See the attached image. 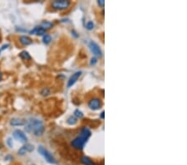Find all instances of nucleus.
<instances>
[{"instance_id":"f257e3e1","label":"nucleus","mask_w":187,"mask_h":165,"mask_svg":"<svg viewBox=\"0 0 187 165\" xmlns=\"http://www.w3.org/2000/svg\"><path fill=\"white\" fill-rule=\"evenodd\" d=\"M25 129L28 133H33L36 137H41L44 133L45 127L42 120L37 118H31L30 120L26 122Z\"/></svg>"},{"instance_id":"f03ea898","label":"nucleus","mask_w":187,"mask_h":165,"mask_svg":"<svg viewBox=\"0 0 187 165\" xmlns=\"http://www.w3.org/2000/svg\"><path fill=\"white\" fill-rule=\"evenodd\" d=\"M91 135H92L91 130L88 128H87V127H83L80 131V134L72 141V143H71L72 146L76 149H79V150L83 149L85 144L87 143L88 139L91 137Z\"/></svg>"},{"instance_id":"7ed1b4c3","label":"nucleus","mask_w":187,"mask_h":165,"mask_svg":"<svg viewBox=\"0 0 187 165\" xmlns=\"http://www.w3.org/2000/svg\"><path fill=\"white\" fill-rule=\"evenodd\" d=\"M37 151H38V153H39L42 156V157L46 159L47 162H48L49 163H53V164L57 163L56 159L54 158L53 154H51L48 149H46L43 146H39V147H38L37 148Z\"/></svg>"},{"instance_id":"20e7f679","label":"nucleus","mask_w":187,"mask_h":165,"mask_svg":"<svg viewBox=\"0 0 187 165\" xmlns=\"http://www.w3.org/2000/svg\"><path fill=\"white\" fill-rule=\"evenodd\" d=\"M71 5L69 0H56L51 3V6L55 10H64Z\"/></svg>"},{"instance_id":"39448f33","label":"nucleus","mask_w":187,"mask_h":165,"mask_svg":"<svg viewBox=\"0 0 187 165\" xmlns=\"http://www.w3.org/2000/svg\"><path fill=\"white\" fill-rule=\"evenodd\" d=\"M88 107L92 110H99L102 107V101L99 98H93L89 100Z\"/></svg>"},{"instance_id":"423d86ee","label":"nucleus","mask_w":187,"mask_h":165,"mask_svg":"<svg viewBox=\"0 0 187 165\" xmlns=\"http://www.w3.org/2000/svg\"><path fill=\"white\" fill-rule=\"evenodd\" d=\"M12 137L16 139L17 141H19L21 143H27L28 142V137L26 136L22 130L20 129H16L12 133Z\"/></svg>"},{"instance_id":"0eeeda50","label":"nucleus","mask_w":187,"mask_h":165,"mask_svg":"<svg viewBox=\"0 0 187 165\" xmlns=\"http://www.w3.org/2000/svg\"><path fill=\"white\" fill-rule=\"evenodd\" d=\"M89 48H90L92 53L96 56V57L101 58L102 56V52H101L100 46L96 43H95L94 41H91L90 43H89Z\"/></svg>"},{"instance_id":"6e6552de","label":"nucleus","mask_w":187,"mask_h":165,"mask_svg":"<svg viewBox=\"0 0 187 165\" xmlns=\"http://www.w3.org/2000/svg\"><path fill=\"white\" fill-rule=\"evenodd\" d=\"M82 74V71H78V72H76V73H74L73 75H72L70 77V78H69V80H68V82H67V88L73 87L76 83V82L78 80V78L81 77Z\"/></svg>"},{"instance_id":"1a4fd4ad","label":"nucleus","mask_w":187,"mask_h":165,"mask_svg":"<svg viewBox=\"0 0 187 165\" xmlns=\"http://www.w3.org/2000/svg\"><path fill=\"white\" fill-rule=\"evenodd\" d=\"M33 149H34V148H33V145H31V144H25L23 147L20 148V149H18V153L20 155H25L28 153V152H32Z\"/></svg>"},{"instance_id":"9d476101","label":"nucleus","mask_w":187,"mask_h":165,"mask_svg":"<svg viewBox=\"0 0 187 165\" xmlns=\"http://www.w3.org/2000/svg\"><path fill=\"white\" fill-rule=\"evenodd\" d=\"M29 33L30 34H33V35H44L46 34V30L43 29L42 27L40 26H37V27H35L34 28H33L32 30L29 31Z\"/></svg>"},{"instance_id":"9b49d317","label":"nucleus","mask_w":187,"mask_h":165,"mask_svg":"<svg viewBox=\"0 0 187 165\" xmlns=\"http://www.w3.org/2000/svg\"><path fill=\"white\" fill-rule=\"evenodd\" d=\"M19 42H20V44L23 46H28L33 44V39L31 38H29L28 36L22 35L19 37Z\"/></svg>"},{"instance_id":"f8f14e48","label":"nucleus","mask_w":187,"mask_h":165,"mask_svg":"<svg viewBox=\"0 0 187 165\" xmlns=\"http://www.w3.org/2000/svg\"><path fill=\"white\" fill-rule=\"evenodd\" d=\"M26 124V121H24L22 118H14L10 121V124L12 126H23Z\"/></svg>"},{"instance_id":"ddd939ff","label":"nucleus","mask_w":187,"mask_h":165,"mask_svg":"<svg viewBox=\"0 0 187 165\" xmlns=\"http://www.w3.org/2000/svg\"><path fill=\"white\" fill-rule=\"evenodd\" d=\"M81 162L84 165H96V163L93 162L90 158L87 157V156H83V157L81 158Z\"/></svg>"},{"instance_id":"4468645a","label":"nucleus","mask_w":187,"mask_h":165,"mask_svg":"<svg viewBox=\"0 0 187 165\" xmlns=\"http://www.w3.org/2000/svg\"><path fill=\"white\" fill-rule=\"evenodd\" d=\"M19 57L22 58L23 60H25V61L31 60V59H32L31 55L29 54V53L27 52V51H22V52H21L19 53Z\"/></svg>"},{"instance_id":"2eb2a0df","label":"nucleus","mask_w":187,"mask_h":165,"mask_svg":"<svg viewBox=\"0 0 187 165\" xmlns=\"http://www.w3.org/2000/svg\"><path fill=\"white\" fill-rule=\"evenodd\" d=\"M53 23L52 22H49V21H42L40 24V27H42L43 29H45V30L53 28Z\"/></svg>"},{"instance_id":"dca6fc26","label":"nucleus","mask_w":187,"mask_h":165,"mask_svg":"<svg viewBox=\"0 0 187 165\" xmlns=\"http://www.w3.org/2000/svg\"><path fill=\"white\" fill-rule=\"evenodd\" d=\"M67 123L69 125H75L76 123H78V118H75L73 115L69 116L68 118H67Z\"/></svg>"},{"instance_id":"f3484780","label":"nucleus","mask_w":187,"mask_h":165,"mask_svg":"<svg viewBox=\"0 0 187 165\" xmlns=\"http://www.w3.org/2000/svg\"><path fill=\"white\" fill-rule=\"evenodd\" d=\"M51 41H52V37L49 34H44L43 37H42V42H43V44H49L51 43Z\"/></svg>"},{"instance_id":"a211bd4d","label":"nucleus","mask_w":187,"mask_h":165,"mask_svg":"<svg viewBox=\"0 0 187 165\" xmlns=\"http://www.w3.org/2000/svg\"><path fill=\"white\" fill-rule=\"evenodd\" d=\"M73 114H74V117L75 118H83V116H84V114H83V113L81 111V110H79V109H76L75 111H74V113H73Z\"/></svg>"},{"instance_id":"6ab92c4d","label":"nucleus","mask_w":187,"mask_h":165,"mask_svg":"<svg viewBox=\"0 0 187 165\" xmlns=\"http://www.w3.org/2000/svg\"><path fill=\"white\" fill-rule=\"evenodd\" d=\"M40 94H41L42 96L47 97V96H48L51 94V90H50V88H42V89L41 90Z\"/></svg>"},{"instance_id":"aec40b11","label":"nucleus","mask_w":187,"mask_h":165,"mask_svg":"<svg viewBox=\"0 0 187 165\" xmlns=\"http://www.w3.org/2000/svg\"><path fill=\"white\" fill-rule=\"evenodd\" d=\"M94 23L92 22V21H88V22L87 23V24H86V28H87V30H92V29H93L94 28Z\"/></svg>"},{"instance_id":"412c9836","label":"nucleus","mask_w":187,"mask_h":165,"mask_svg":"<svg viewBox=\"0 0 187 165\" xmlns=\"http://www.w3.org/2000/svg\"><path fill=\"white\" fill-rule=\"evenodd\" d=\"M97 63V58H96V57H93V58H91V62H90V64L91 65H92V66H94V65H96Z\"/></svg>"},{"instance_id":"4be33fe9","label":"nucleus","mask_w":187,"mask_h":165,"mask_svg":"<svg viewBox=\"0 0 187 165\" xmlns=\"http://www.w3.org/2000/svg\"><path fill=\"white\" fill-rule=\"evenodd\" d=\"M7 143H8V145L9 146L10 148H12V146H14V144H12V138H8Z\"/></svg>"},{"instance_id":"5701e85b","label":"nucleus","mask_w":187,"mask_h":165,"mask_svg":"<svg viewBox=\"0 0 187 165\" xmlns=\"http://www.w3.org/2000/svg\"><path fill=\"white\" fill-rule=\"evenodd\" d=\"M97 3H98V5L101 6V7H104V4H105V2L103 0H98L97 1Z\"/></svg>"},{"instance_id":"b1692460","label":"nucleus","mask_w":187,"mask_h":165,"mask_svg":"<svg viewBox=\"0 0 187 165\" xmlns=\"http://www.w3.org/2000/svg\"><path fill=\"white\" fill-rule=\"evenodd\" d=\"M72 33H73V35L75 37V38H78L79 37V35H78V33H76L75 30H72Z\"/></svg>"},{"instance_id":"393cba45","label":"nucleus","mask_w":187,"mask_h":165,"mask_svg":"<svg viewBox=\"0 0 187 165\" xmlns=\"http://www.w3.org/2000/svg\"><path fill=\"white\" fill-rule=\"evenodd\" d=\"M104 113H105V112L104 111H102L101 113V115H100V118H101V119H104V118H105V116H104Z\"/></svg>"},{"instance_id":"a878e982","label":"nucleus","mask_w":187,"mask_h":165,"mask_svg":"<svg viewBox=\"0 0 187 165\" xmlns=\"http://www.w3.org/2000/svg\"><path fill=\"white\" fill-rule=\"evenodd\" d=\"M2 77H3V74H2L1 70H0V81H1V80H2Z\"/></svg>"}]
</instances>
